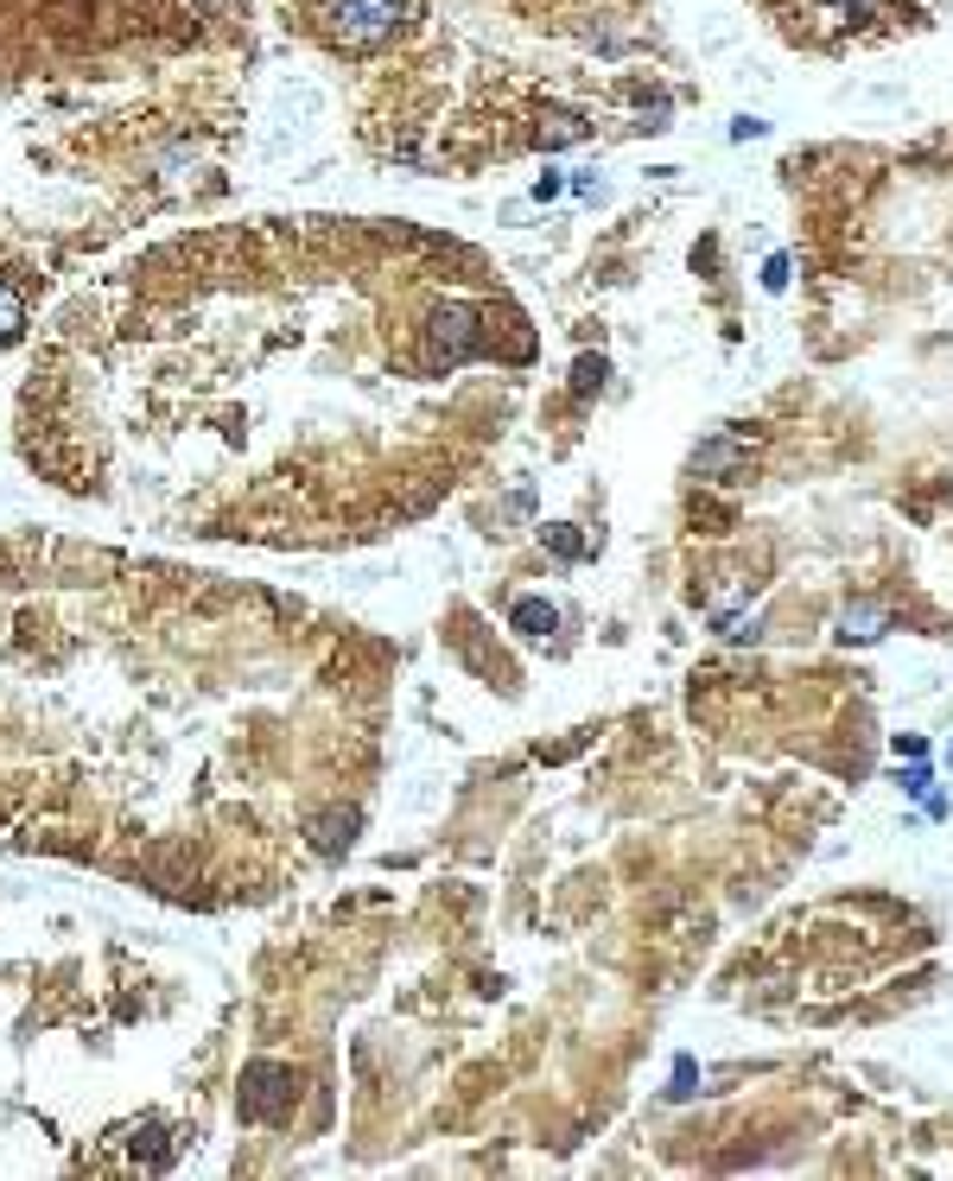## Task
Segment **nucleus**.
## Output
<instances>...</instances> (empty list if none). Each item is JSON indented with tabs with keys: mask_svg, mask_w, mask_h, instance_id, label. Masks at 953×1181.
<instances>
[{
	"mask_svg": "<svg viewBox=\"0 0 953 1181\" xmlns=\"http://www.w3.org/2000/svg\"><path fill=\"white\" fill-rule=\"evenodd\" d=\"M572 191H579V198H597L604 184H597V172H579V179H572Z\"/></svg>",
	"mask_w": 953,
	"mask_h": 1181,
	"instance_id": "obj_18",
	"label": "nucleus"
},
{
	"mask_svg": "<svg viewBox=\"0 0 953 1181\" xmlns=\"http://www.w3.org/2000/svg\"><path fill=\"white\" fill-rule=\"evenodd\" d=\"M744 458H750V445H738V438H712V445H699L693 451V470L712 477V470H738Z\"/></svg>",
	"mask_w": 953,
	"mask_h": 1181,
	"instance_id": "obj_6",
	"label": "nucleus"
},
{
	"mask_svg": "<svg viewBox=\"0 0 953 1181\" xmlns=\"http://www.w3.org/2000/svg\"><path fill=\"white\" fill-rule=\"evenodd\" d=\"M763 286H770V292H782V286H788V260H782V255L763 267Z\"/></svg>",
	"mask_w": 953,
	"mask_h": 1181,
	"instance_id": "obj_15",
	"label": "nucleus"
},
{
	"mask_svg": "<svg viewBox=\"0 0 953 1181\" xmlns=\"http://www.w3.org/2000/svg\"><path fill=\"white\" fill-rule=\"evenodd\" d=\"M560 191H566V179H560V172H547V179L534 184V198H541V204H553V198H560Z\"/></svg>",
	"mask_w": 953,
	"mask_h": 1181,
	"instance_id": "obj_16",
	"label": "nucleus"
},
{
	"mask_svg": "<svg viewBox=\"0 0 953 1181\" xmlns=\"http://www.w3.org/2000/svg\"><path fill=\"white\" fill-rule=\"evenodd\" d=\"M585 134H592V128H585L572 108H553V115L541 121V134H534V140H541V147H572V140H585Z\"/></svg>",
	"mask_w": 953,
	"mask_h": 1181,
	"instance_id": "obj_8",
	"label": "nucleus"
},
{
	"mask_svg": "<svg viewBox=\"0 0 953 1181\" xmlns=\"http://www.w3.org/2000/svg\"><path fill=\"white\" fill-rule=\"evenodd\" d=\"M407 20V0H331L325 7V32H331V45L343 52H375L388 45L394 32Z\"/></svg>",
	"mask_w": 953,
	"mask_h": 1181,
	"instance_id": "obj_1",
	"label": "nucleus"
},
{
	"mask_svg": "<svg viewBox=\"0 0 953 1181\" xmlns=\"http://www.w3.org/2000/svg\"><path fill=\"white\" fill-rule=\"evenodd\" d=\"M604 375H611V369H604V357H579V362H572V394H597V387H604Z\"/></svg>",
	"mask_w": 953,
	"mask_h": 1181,
	"instance_id": "obj_10",
	"label": "nucleus"
},
{
	"mask_svg": "<svg viewBox=\"0 0 953 1181\" xmlns=\"http://www.w3.org/2000/svg\"><path fill=\"white\" fill-rule=\"evenodd\" d=\"M553 623H560V610H553L547 597H521L516 610H509V629H516V636H553Z\"/></svg>",
	"mask_w": 953,
	"mask_h": 1181,
	"instance_id": "obj_5",
	"label": "nucleus"
},
{
	"mask_svg": "<svg viewBox=\"0 0 953 1181\" xmlns=\"http://www.w3.org/2000/svg\"><path fill=\"white\" fill-rule=\"evenodd\" d=\"M547 546H553L560 560H579V553H585V540L572 534V528H547Z\"/></svg>",
	"mask_w": 953,
	"mask_h": 1181,
	"instance_id": "obj_11",
	"label": "nucleus"
},
{
	"mask_svg": "<svg viewBox=\"0 0 953 1181\" xmlns=\"http://www.w3.org/2000/svg\"><path fill=\"white\" fill-rule=\"evenodd\" d=\"M833 7H839V13H846V20H865V13H871L877 0H833Z\"/></svg>",
	"mask_w": 953,
	"mask_h": 1181,
	"instance_id": "obj_17",
	"label": "nucleus"
},
{
	"mask_svg": "<svg viewBox=\"0 0 953 1181\" xmlns=\"http://www.w3.org/2000/svg\"><path fill=\"white\" fill-rule=\"evenodd\" d=\"M890 629V604H846L839 610V636L846 642H877Z\"/></svg>",
	"mask_w": 953,
	"mask_h": 1181,
	"instance_id": "obj_4",
	"label": "nucleus"
},
{
	"mask_svg": "<svg viewBox=\"0 0 953 1181\" xmlns=\"http://www.w3.org/2000/svg\"><path fill=\"white\" fill-rule=\"evenodd\" d=\"M687 1093H693V1061L680 1054V1061H674V1086H668V1099H687Z\"/></svg>",
	"mask_w": 953,
	"mask_h": 1181,
	"instance_id": "obj_12",
	"label": "nucleus"
},
{
	"mask_svg": "<svg viewBox=\"0 0 953 1181\" xmlns=\"http://www.w3.org/2000/svg\"><path fill=\"white\" fill-rule=\"evenodd\" d=\"M20 331H27V299L0 280V343H13Z\"/></svg>",
	"mask_w": 953,
	"mask_h": 1181,
	"instance_id": "obj_9",
	"label": "nucleus"
},
{
	"mask_svg": "<svg viewBox=\"0 0 953 1181\" xmlns=\"http://www.w3.org/2000/svg\"><path fill=\"white\" fill-rule=\"evenodd\" d=\"M902 788H909V795H922V800L934 795V781H928V769H922V763H915V769L902 775Z\"/></svg>",
	"mask_w": 953,
	"mask_h": 1181,
	"instance_id": "obj_13",
	"label": "nucleus"
},
{
	"mask_svg": "<svg viewBox=\"0 0 953 1181\" xmlns=\"http://www.w3.org/2000/svg\"><path fill=\"white\" fill-rule=\"evenodd\" d=\"M470 350H477V311L458 306V299H445V306L433 311V324H426V362H433V369H458Z\"/></svg>",
	"mask_w": 953,
	"mask_h": 1181,
	"instance_id": "obj_3",
	"label": "nucleus"
},
{
	"mask_svg": "<svg viewBox=\"0 0 953 1181\" xmlns=\"http://www.w3.org/2000/svg\"><path fill=\"white\" fill-rule=\"evenodd\" d=\"M299 1099V1074L286 1061H248L242 1067V1118L248 1125H280Z\"/></svg>",
	"mask_w": 953,
	"mask_h": 1181,
	"instance_id": "obj_2",
	"label": "nucleus"
},
{
	"mask_svg": "<svg viewBox=\"0 0 953 1181\" xmlns=\"http://www.w3.org/2000/svg\"><path fill=\"white\" fill-rule=\"evenodd\" d=\"M719 629L731 636V642H744V636H756V617H724Z\"/></svg>",
	"mask_w": 953,
	"mask_h": 1181,
	"instance_id": "obj_14",
	"label": "nucleus"
},
{
	"mask_svg": "<svg viewBox=\"0 0 953 1181\" xmlns=\"http://www.w3.org/2000/svg\"><path fill=\"white\" fill-rule=\"evenodd\" d=\"M350 839H357V813H325L311 826V845L318 851H350Z\"/></svg>",
	"mask_w": 953,
	"mask_h": 1181,
	"instance_id": "obj_7",
	"label": "nucleus"
}]
</instances>
